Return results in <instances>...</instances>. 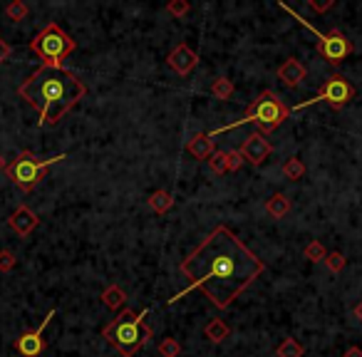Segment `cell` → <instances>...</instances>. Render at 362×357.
<instances>
[{
    "label": "cell",
    "mask_w": 362,
    "mask_h": 357,
    "mask_svg": "<svg viewBox=\"0 0 362 357\" xmlns=\"http://www.w3.org/2000/svg\"><path fill=\"white\" fill-rule=\"evenodd\" d=\"M15 266H18L15 254L10 251V248H3V251H0V273H10Z\"/></svg>",
    "instance_id": "cell-28"
},
{
    "label": "cell",
    "mask_w": 362,
    "mask_h": 357,
    "mask_svg": "<svg viewBox=\"0 0 362 357\" xmlns=\"http://www.w3.org/2000/svg\"><path fill=\"white\" fill-rule=\"evenodd\" d=\"M149 208L154 211V214H167V211H171L174 208V196L169 194L167 188H156L154 194L147 199Z\"/></svg>",
    "instance_id": "cell-15"
},
{
    "label": "cell",
    "mask_w": 362,
    "mask_h": 357,
    "mask_svg": "<svg viewBox=\"0 0 362 357\" xmlns=\"http://www.w3.org/2000/svg\"><path fill=\"white\" fill-rule=\"evenodd\" d=\"M352 315H355V318H357V323H362V300H360V303H357L355 308H352Z\"/></svg>",
    "instance_id": "cell-33"
},
{
    "label": "cell",
    "mask_w": 362,
    "mask_h": 357,
    "mask_svg": "<svg viewBox=\"0 0 362 357\" xmlns=\"http://www.w3.org/2000/svg\"><path fill=\"white\" fill-rule=\"evenodd\" d=\"M204 335H206L208 340H211V343L214 345H219V343H224V340L228 338V335H231V328H228L226 323H224V320H211V323L206 325V328H204Z\"/></svg>",
    "instance_id": "cell-18"
},
{
    "label": "cell",
    "mask_w": 362,
    "mask_h": 357,
    "mask_svg": "<svg viewBox=\"0 0 362 357\" xmlns=\"http://www.w3.org/2000/svg\"><path fill=\"white\" fill-rule=\"evenodd\" d=\"M345 263H348V258L340 251H328V256H325V266H328L330 273H340L345 268Z\"/></svg>",
    "instance_id": "cell-26"
},
{
    "label": "cell",
    "mask_w": 362,
    "mask_h": 357,
    "mask_svg": "<svg viewBox=\"0 0 362 357\" xmlns=\"http://www.w3.org/2000/svg\"><path fill=\"white\" fill-rule=\"evenodd\" d=\"M8 226L13 228L20 238H27V236L40 226V219L30 206H18L13 214H10V219H8Z\"/></svg>",
    "instance_id": "cell-12"
},
{
    "label": "cell",
    "mask_w": 362,
    "mask_h": 357,
    "mask_svg": "<svg viewBox=\"0 0 362 357\" xmlns=\"http://www.w3.org/2000/svg\"><path fill=\"white\" fill-rule=\"evenodd\" d=\"M265 211H268V216H273V219H283V216L291 211V199L278 191V194H273L271 199H268Z\"/></svg>",
    "instance_id": "cell-16"
},
{
    "label": "cell",
    "mask_w": 362,
    "mask_h": 357,
    "mask_svg": "<svg viewBox=\"0 0 362 357\" xmlns=\"http://www.w3.org/2000/svg\"><path fill=\"white\" fill-rule=\"evenodd\" d=\"M305 75H308V70H305V65L298 58H288L283 65L278 67V79L288 87V90H295V87L303 85Z\"/></svg>",
    "instance_id": "cell-13"
},
{
    "label": "cell",
    "mask_w": 362,
    "mask_h": 357,
    "mask_svg": "<svg viewBox=\"0 0 362 357\" xmlns=\"http://www.w3.org/2000/svg\"><path fill=\"white\" fill-rule=\"evenodd\" d=\"M149 310L144 308L142 312H134V310H122L112 320L110 325L102 328V338L114 347L117 352L122 357H134L136 352L142 350L144 345L152 340V328L147 325Z\"/></svg>",
    "instance_id": "cell-3"
},
{
    "label": "cell",
    "mask_w": 362,
    "mask_h": 357,
    "mask_svg": "<svg viewBox=\"0 0 362 357\" xmlns=\"http://www.w3.org/2000/svg\"><path fill=\"white\" fill-rule=\"evenodd\" d=\"M283 174H285V179L298 182V179H303V176H305V164L300 162L298 156H291V159L283 164Z\"/></svg>",
    "instance_id": "cell-21"
},
{
    "label": "cell",
    "mask_w": 362,
    "mask_h": 357,
    "mask_svg": "<svg viewBox=\"0 0 362 357\" xmlns=\"http://www.w3.org/2000/svg\"><path fill=\"white\" fill-rule=\"evenodd\" d=\"M10 52H13V47L8 45L5 40L0 38V65H3V62H5L8 58H10Z\"/></svg>",
    "instance_id": "cell-31"
},
{
    "label": "cell",
    "mask_w": 362,
    "mask_h": 357,
    "mask_svg": "<svg viewBox=\"0 0 362 357\" xmlns=\"http://www.w3.org/2000/svg\"><path fill=\"white\" fill-rule=\"evenodd\" d=\"M30 50L43 60L47 67H62V60L70 58L77 50V42L58 25V23H47L33 40H30Z\"/></svg>",
    "instance_id": "cell-5"
},
{
    "label": "cell",
    "mask_w": 362,
    "mask_h": 357,
    "mask_svg": "<svg viewBox=\"0 0 362 357\" xmlns=\"http://www.w3.org/2000/svg\"><path fill=\"white\" fill-rule=\"evenodd\" d=\"M156 350H159V355L162 357H179L181 355V343L179 340H174V338H164Z\"/></svg>",
    "instance_id": "cell-25"
},
{
    "label": "cell",
    "mask_w": 362,
    "mask_h": 357,
    "mask_svg": "<svg viewBox=\"0 0 362 357\" xmlns=\"http://www.w3.org/2000/svg\"><path fill=\"white\" fill-rule=\"evenodd\" d=\"M291 107H285L283 99L276 95L273 90H265L261 92L258 97L253 99L251 107L246 110V114H243V119H236L233 124H226V127H219V130L211 132V139H214L216 134H224V132H231L236 130V127H241V124H258L261 134H271L273 130H278L280 124L285 122V119L291 117Z\"/></svg>",
    "instance_id": "cell-4"
},
{
    "label": "cell",
    "mask_w": 362,
    "mask_h": 357,
    "mask_svg": "<svg viewBox=\"0 0 362 357\" xmlns=\"http://www.w3.org/2000/svg\"><path fill=\"white\" fill-rule=\"evenodd\" d=\"M208 167H211V171L219 176L228 174V151H214L211 159H208Z\"/></svg>",
    "instance_id": "cell-23"
},
{
    "label": "cell",
    "mask_w": 362,
    "mask_h": 357,
    "mask_svg": "<svg viewBox=\"0 0 362 357\" xmlns=\"http://www.w3.org/2000/svg\"><path fill=\"white\" fill-rule=\"evenodd\" d=\"M186 151L194 156V159H199V162H208L211 154L216 151V144H214V139L206 134V132H199V134H196L194 139L186 144Z\"/></svg>",
    "instance_id": "cell-14"
},
{
    "label": "cell",
    "mask_w": 362,
    "mask_h": 357,
    "mask_svg": "<svg viewBox=\"0 0 362 357\" xmlns=\"http://www.w3.org/2000/svg\"><path fill=\"white\" fill-rule=\"evenodd\" d=\"M308 5H311L315 13H325L330 8H335V0H325V3H320V0H308Z\"/></svg>",
    "instance_id": "cell-30"
},
{
    "label": "cell",
    "mask_w": 362,
    "mask_h": 357,
    "mask_svg": "<svg viewBox=\"0 0 362 357\" xmlns=\"http://www.w3.org/2000/svg\"><path fill=\"white\" fill-rule=\"evenodd\" d=\"M303 256H305L308 260H311V263H323L325 256H328V251H325V246L320 243V241H311V243L305 246Z\"/></svg>",
    "instance_id": "cell-22"
},
{
    "label": "cell",
    "mask_w": 362,
    "mask_h": 357,
    "mask_svg": "<svg viewBox=\"0 0 362 357\" xmlns=\"http://www.w3.org/2000/svg\"><path fill=\"white\" fill-rule=\"evenodd\" d=\"M167 62H169V67L176 72V75L186 77L189 72H194L196 65H199V55H196V50H191L186 42H181V45H176L174 50L169 52Z\"/></svg>",
    "instance_id": "cell-11"
},
{
    "label": "cell",
    "mask_w": 362,
    "mask_h": 357,
    "mask_svg": "<svg viewBox=\"0 0 362 357\" xmlns=\"http://www.w3.org/2000/svg\"><path fill=\"white\" fill-rule=\"evenodd\" d=\"M62 159H67V154L50 156V159H38L33 151L23 149L18 156H15L13 162L5 167V174H8V179H10V182L20 188V191L30 194V191H33V188L38 186L43 179H45L47 167L62 162Z\"/></svg>",
    "instance_id": "cell-6"
},
{
    "label": "cell",
    "mask_w": 362,
    "mask_h": 357,
    "mask_svg": "<svg viewBox=\"0 0 362 357\" xmlns=\"http://www.w3.org/2000/svg\"><path fill=\"white\" fill-rule=\"evenodd\" d=\"M27 13H30V8H27L25 3H23V0H13V3H10V5L5 8V15H8L10 20H15V23H18V20H25Z\"/></svg>",
    "instance_id": "cell-24"
},
{
    "label": "cell",
    "mask_w": 362,
    "mask_h": 357,
    "mask_svg": "<svg viewBox=\"0 0 362 357\" xmlns=\"http://www.w3.org/2000/svg\"><path fill=\"white\" fill-rule=\"evenodd\" d=\"M189 10H191V5H189L186 0H171V3H169V5H167V13L171 15V18H174V20L184 18V15H186Z\"/></svg>",
    "instance_id": "cell-27"
},
{
    "label": "cell",
    "mask_w": 362,
    "mask_h": 357,
    "mask_svg": "<svg viewBox=\"0 0 362 357\" xmlns=\"http://www.w3.org/2000/svg\"><path fill=\"white\" fill-rule=\"evenodd\" d=\"M241 167H243V156H241L239 149H231L228 151V174H231V171H239Z\"/></svg>",
    "instance_id": "cell-29"
},
{
    "label": "cell",
    "mask_w": 362,
    "mask_h": 357,
    "mask_svg": "<svg viewBox=\"0 0 362 357\" xmlns=\"http://www.w3.org/2000/svg\"><path fill=\"white\" fill-rule=\"evenodd\" d=\"M280 8H283L285 13L288 15H293V18L300 23V25L305 27V30H311L313 35L317 38V45H315V50H317V55L325 60V62H330L333 67H337V65H343L345 60L352 55V50H355V45H352V40L348 38V35L343 33V30H337V27H333L330 33H320L317 27H313L311 23L305 18H300V15L293 10L291 5H285V3H278Z\"/></svg>",
    "instance_id": "cell-7"
},
{
    "label": "cell",
    "mask_w": 362,
    "mask_h": 357,
    "mask_svg": "<svg viewBox=\"0 0 362 357\" xmlns=\"http://www.w3.org/2000/svg\"><path fill=\"white\" fill-rule=\"evenodd\" d=\"M18 95L40 114V127H55L87 95V85L65 67L40 65L18 87Z\"/></svg>",
    "instance_id": "cell-2"
},
{
    "label": "cell",
    "mask_w": 362,
    "mask_h": 357,
    "mask_svg": "<svg viewBox=\"0 0 362 357\" xmlns=\"http://www.w3.org/2000/svg\"><path fill=\"white\" fill-rule=\"evenodd\" d=\"M343 357H362V350L357 345H352V347H348V350L343 352Z\"/></svg>",
    "instance_id": "cell-32"
},
{
    "label": "cell",
    "mask_w": 362,
    "mask_h": 357,
    "mask_svg": "<svg viewBox=\"0 0 362 357\" xmlns=\"http://www.w3.org/2000/svg\"><path fill=\"white\" fill-rule=\"evenodd\" d=\"M305 350L303 345L298 343L295 338H285L283 343L276 347V357H303Z\"/></svg>",
    "instance_id": "cell-20"
},
{
    "label": "cell",
    "mask_w": 362,
    "mask_h": 357,
    "mask_svg": "<svg viewBox=\"0 0 362 357\" xmlns=\"http://www.w3.org/2000/svg\"><path fill=\"white\" fill-rule=\"evenodd\" d=\"M233 92H236V85H233V79L228 77H216L214 85H211V95L221 102H226V99L233 97Z\"/></svg>",
    "instance_id": "cell-19"
},
{
    "label": "cell",
    "mask_w": 362,
    "mask_h": 357,
    "mask_svg": "<svg viewBox=\"0 0 362 357\" xmlns=\"http://www.w3.org/2000/svg\"><path fill=\"white\" fill-rule=\"evenodd\" d=\"M179 271L189 278V288L174 298H169L171 306L179 298H186L189 291L201 288L206 293V298L224 310L258 278L265 271V266L231 228L216 226L186 258L181 260Z\"/></svg>",
    "instance_id": "cell-1"
},
{
    "label": "cell",
    "mask_w": 362,
    "mask_h": 357,
    "mask_svg": "<svg viewBox=\"0 0 362 357\" xmlns=\"http://www.w3.org/2000/svg\"><path fill=\"white\" fill-rule=\"evenodd\" d=\"M350 99H355V87L350 85L343 75H337L335 72V75H330V77L325 79L315 97L295 104V110H305V107H313V104H317V102H328L333 110H343Z\"/></svg>",
    "instance_id": "cell-8"
},
{
    "label": "cell",
    "mask_w": 362,
    "mask_h": 357,
    "mask_svg": "<svg viewBox=\"0 0 362 357\" xmlns=\"http://www.w3.org/2000/svg\"><path fill=\"white\" fill-rule=\"evenodd\" d=\"M55 312L58 310L52 308V310L47 312V318L43 320L35 330H25L18 340H15V350H18L20 355L23 357H40L43 352H45L47 343H45V338H43V332H45V328L50 325V320L55 318Z\"/></svg>",
    "instance_id": "cell-9"
},
{
    "label": "cell",
    "mask_w": 362,
    "mask_h": 357,
    "mask_svg": "<svg viewBox=\"0 0 362 357\" xmlns=\"http://www.w3.org/2000/svg\"><path fill=\"white\" fill-rule=\"evenodd\" d=\"M241 156H243V162L253 164V167H261V164L271 156L273 151V144L265 139L261 132H253V134L246 136V142L241 144Z\"/></svg>",
    "instance_id": "cell-10"
},
{
    "label": "cell",
    "mask_w": 362,
    "mask_h": 357,
    "mask_svg": "<svg viewBox=\"0 0 362 357\" xmlns=\"http://www.w3.org/2000/svg\"><path fill=\"white\" fill-rule=\"evenodd\" d=\"M5 167H8L5 159H3V154H0V171H5Z\"/></svg>",
    "instance_id": "cell-34"
},
{
    "label": "cell",
    "mask_w": 362,
    "mask_h": 357,
    "mask_svg": "<svg viewBox=\"0 0 362 357\" xmlns=\"http://www.w3.org/2000/svg\"><path fill=\"white\" fill-rule=\"evenodd\" d=\"M102 303L110 308V310H119V308H124V303H127V293L119 286H107L102 291Z\"/></svg>",
    "instance_id": "cell-17"
}]
</instances>
